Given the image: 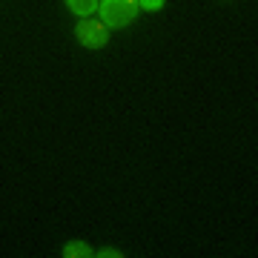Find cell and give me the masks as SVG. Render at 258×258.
Instances as JSON below:
<instances>
[{
	"label": "cell",
	"instance_id": "5",
	"mask_svg": "<svg viewBox=\"0 0 258 258\" xmlns=\"http://www.w3.org/2000/svg\"><path fill=\"white\" fill-rule=\"evenodd\" d=\"M138 6L147 12H158V9H164V0H138Z\"/></svg>",
	"mask_w": 258,
	"mask_h": 258
},
{
	"label": "cell",
	"instance_id": "3",
	"mask_svg": "<svg viewBox=\"0 0 258 258\" xmlns=\"http://www.w3.org/2000/svg\"><path fill=\"white\" fill-rule=\"evenodd\" d=\"M66 6H69V12H75L78 18H89V15L98 12L101 0H66Z\"/></svg>",
	"mask_w": 258,
	"mask_h": 258
},
{
	"label": "cell",
	"instance_id": "2",
	"mask_svg": "<svg viewBox=\"0 0 258 258\" xmlns=\"http://www.w3.org/2000/svg\"><path fill=\"white\" fill-rule=\"evenodd\" d=\"M75 37L81 40V46L86 49H101L106 46L109 40V26L103 20H95V18H83L78 26H75Z\"/></svg>",
	"mask_w": 258,
	"mask_h": 258
},
{
	"label": "cell",
	"instance_id": "6",
	"mask_svg": "<svg viewBox=\"0 0 258 258\" xmlns=\"http://www.w3.org/2000/svg\"><path fill=\"white\" fill-rule=\"evenodd\" d=\"M101 255H103V258H120L123 252H118V249H103Z\"/></svg>",
	"mask_w": 258,
	"mask_h": 258
},
{
	"label": "cell",
	"instance_id": "1",
	"mask_svg": "<svg viewBox=\"0 0 258 258\" xmlns=\"http://www.w3.org/2000/svg\"><path fill=\"white\" fill-rule=\"evenodd\" d=\"M138 9H141L138 0H101V6H98L101 20L106 26H115V29L129 26L135 20V15H138Z\"/></svg>",
	"mask_w": 258,
	"mask_h": 258
},
{
	"label": "cell",
	"instance_id": "4",
	"mask_svg": "<svg viewBox=\"0 0 258 258\" xmlns=\"http://www.w3.org/2000/svg\"><path fill=\"white\" fill-rule=\"evenodd\" d=\"M92 255V247L86 241H69L63 247V258H89Z\"/></svg>",
	"mask_w": 258,
	"mask_h": 258
}]
</instances>
